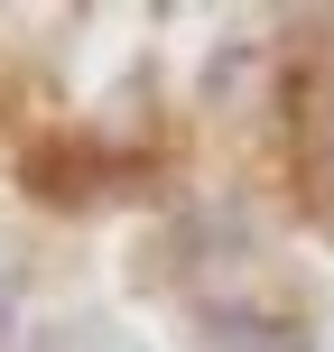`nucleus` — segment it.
Instances as JSON below:
<instances>
[{"instance_id":"obj_1","label":"nucleus","mask_w":334,"mask_h":352,"mask_svg":"<svg viewBox=\"0 0 334 352\" xmlns=\"http://www.w3.org/2000/svg\"><path fill=\"white\" fill-rule=\"evenodd\" d=\"M213 352H306L288 324H251V316H223L213 324Z\"/></svg>"},{"instance_id":"obj_2","label":"nucleus","mask_w":334,"mask_h":352,"mask_svg":"<svg viewBox=\"0 0 334 352\" xmlns=\"http://www.w3.org/2000/svg\"><path fill=\"white\" fill-rule=\"evenodd\" d=\"M37 352H130V334H112V324H56Z\"/></svg>"}]
</instances>
